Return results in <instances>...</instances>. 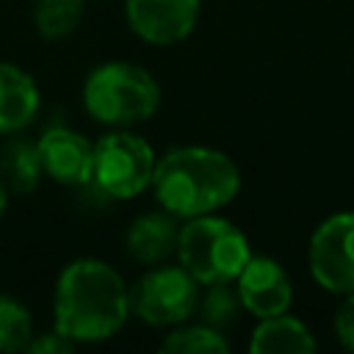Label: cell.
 Returning a JSON list of instances; mask_svg holds the SVG:
<instances>
[{"label":"cell","mask_w":354,"mask_h":354,"mask_svg":"<svg viewBox=\"0 0 354 354\" xmlns=\"http://www.w3.org/2000/svg\"><path fill=\"white\" fill-rule=\"evenodd\" d=\"M130 310V285L100 257L69 260L53 288V329L80 343H105L116 337Z\"/></svg>","instance_id":"obj_1"},{"label":"cell","mask_w":354,"mask_h":354,"mask_svg":"<svg viewBox=\"0 0 354 354\" xmlns=\"http://www.w3.org/2000/svg\"><path fill=\"white\" fill-rule=\"evenodd\" d=\"M241 169L224 149L183 144L158 155L149 191L158 207L183 221L224 210L241 194Z\"/></svg>","instance_id":"obj_2"},{"label":"cell","mask_w":354,"mask_h":354,"mask_svg":"<svg viewBox=\"0 0 354 354\" xmlns=\"http://www.w3.org/2000/svg\"><path fill=\"white\" fill-rule=\"evenodd\" d=\"M83 108L102 127H136L160 108L158 77L136 61L97 64L83 80Z\"/></svg>","instance_id":"obj_3"},{"label":"cell","mask_w":354,"mask_h":354,"mask_svg":"<svg viewBox=\"0 0 354 354\" xmlns=\"http://www.w3.org/2000/svg\"><path fill=\"white\" fill-rule=\"evenodd\" d=\"M177 263L205 288L235 282L246 260L254 254L249 235L218 213H205L180 221Z\"/></svg>","instance_id":"obj_4"},{"label":"cell","mask_w":354,"mask_h":354,"mask_svg":"<svg viewBox=\"0 0 354 354\" xmlns=\"http://www.w3.org/2000/svg\"><path fill=\"white\" fill-rule=\"evenodd\" d=\"M158 155L152 144L130 127H116L94 141L91 185L108 199H133L149 191Z\"/></svg>","instance_id":"obj_5"},{"label":"cell","mask_w":354,"mask_h":354,"mask_svg":"<svg viewBox=\"0 0 354 354\" xmlns=\"http://www.w3.org/2000/svg\"><path fill=\"white\" fill-rule=\"evenodd\" d=\"M199 282L180 266H149L130 288V310L147 326L169 329L191 321L199 304Z\"/></svg>","instance_id":"obj_6"},{"label":"cell","mask_w":354,"mask_h":354,"mask_svg":"<svg viewBox=\"0 0 354 354\" xmlns=\"http://www.w3.org/2000/svg\"><path fill=\"white\" fill-rule=\"evenodd\" d=\"M307 271L329 296L354 293V210L324 216L307 238Z\"/></svg>","instance_id":"obj_7"},{"label":"cell","mask_w":354,"mask_h":354,"mask_svg":"<svg viewBox=\"0 0 354 354\" xmlns=\"http://www.w3.org/2000/svg\"><path fill=\"white\" fill-rule=\"evenodd\" d=\"M232 285L243 313H249L254 321L288 313L296 299L290 274L277 257H268V254H252Z\"/></svg>","instance_id":"obj_8"},{"label":"cell","mask_w":354,"mask_h":354,"mask_svg":"<svg viewBox=\"0 0 354 354\" xmlns=\"http://www.w3.org/2000/svg\"><path fill=\"white\" fill-rule=\"evenodd\" d=\"M202 14V0H124L127 28L147 44L171 47L185 41Z\"/></svg>","instance_id":"obj_9"},{"label":"cell","mask_w":354,"mask_h":354,"mask_svg":"<svg viewBox=\"0 0 354 354\" xmlns=\"http://www.w3.org/2000/svg\"><path fill=\"white\" fill-rule=\"evenodd\" d=\"M44 177L66 188H86L91 185L94 169V141L72 127H47L36 138Z\"/></svg>","instance_id":"obj_10"},{"label":"cell","mask_w":354,"mask_h":354,"mask_svg":"<svg viewBox=\"0 0 354 354\" xmlns=\"http://www.w3.org/2000/svg\"><path fill=\"white\" fill-rule=\"evenodd\" d=\"M177 235H180V218L169 210H147L136 216L124 232V249L127 254L141 266H158L166 263L177 252Z\"/></svg>","instance_id":"obj_11"},{"label":"cell","mask_w":354,"mask_h":354,"mask_svg":"<svg viewBox=\"0 0 354 354\" xmlns=\"http://www.w3.org/2000/svg\"><path fill=\"white\" fill-rule=\"evenodd\" d=\"M41 105L36 80L17 64L0 61V133L25 130Z\"/></svg>","instance_id":"obj_12"},{"label":"cell","mask_w":354,"mask_h":354,"mask_svg":"<svg viewBox=\"0 0 354 354\" xmlns=\"http://www.w3.org/2000/svg\"><path fill=\"white\" fill-rule=\"evenodd\" d=\"M318 348V337L307 321L299 315L279 313L271 318H257L249 335L252 354H310Z\"/></svg>","instance_id":"obj_13"},{"label":"cell","mask_w":354,"mask_h":354,"mask_svg":"<svg viewBox=\"0 0 354 354\" xmlns=\"http://www.w3.org/2000/svg\"><path fill=\"white\" fill-rule=\"evenodd\" d=\"M44 177L41 155L36 141L28 138H11L0 149V183L8 188V194H30L39 188Z\"/></svg>","instance_id":"obj_14"},{"label":"cell","mask_w":354,"mask_h":354,"mask_svg":"<svg viewBox=\"0 0 354 354\" xmlns=\"http://www.w3.org/2000/svg\"><path fill=\"white\" fill-rule=\"evenodd\" d=\"M158 348L163 354H227L230 340L221 329H216L205 321H196V324L183 321V324L166 329Z\"/></svg>","instance_id":"obj_15"},{"label":"cell","mask_w":354,"mask_h":354,"mask_svg":"<svg viewBox=\"0 0 354 354\" xmlns=\"http://www.w3.org/2000/svg\"><path fill=\"white\" fill-rule=\"evenodd\" d=\"M86 0H33V28L41 39H66L77 30Z\"/></svg>","instance_id":"obj_16"},{"label":"cell","mask_w":354,"mask_h":354,"mask_svg":"<svg viewBox=\"0 0 354 354\" xmlns=\"http://www.w3.org/2000/svg\"><path fill=\"white\" fill-rule=\"evenodd\" d=\"M33 335H36V324L28 304H22L8 293H0V354L25 351Z\"/></svg>","instance_id":"obj_17"},{"label":"cell","mask_w":354,"mask_h":354,"mask_svg":"<svg viewBox=\"0 0 354 354\" xmlns=\"http://www.w3.org/2000/svg\"><path fill=\"white\" fill-rule=\"evenodd\" d=\"M196 313H199V321L227 332L238 315L243 313L241 307V299L235 293V285L232 282H218V285H205V293H199V304H196Z\"/></svg>","instance_id":"obj_18"},{"label":"cell","mask_w":354,"mask_h":354,"mask_svg":"<svg viewBox=\"0 0 354 354\" xmlns=\"http://www.w3.org/2000/svg\"><path fill=\"white\" fill-rule=\"evenodd\" d=\"M332 335L346 351L354 354V293L337 296V304L332 313Z\"/></svg>","instance_id":"obj_19"},{"label":"cell","mask_w":354,"mask_h":354,"mask_svg":"<svg viewBox=\"0 0 354 354\" xmlns=\"http://www.w3.org/2000/svg\"><path fill=\"white\" fill-rule=\"evenodd\" d=\"M25 351H30V354H69V351H75V343L69 337H64L58 329H47V332H36Z\"/></svg>","instance_id":"obj_20"},{"label":"cell","mask_w":354,"mask_h":354,"mask_svg":"<svg viewBox=\"0 0 354 354\" xmlns=\"http://www.w3.org/2000/svg\"><path fill=\"white\" fill-rule=\"evenodd\" d=\"M6 207H8V188H6L3 183H0V218H3Z\"/></svg>","instance_id":"obj_21"}]
</instances>
